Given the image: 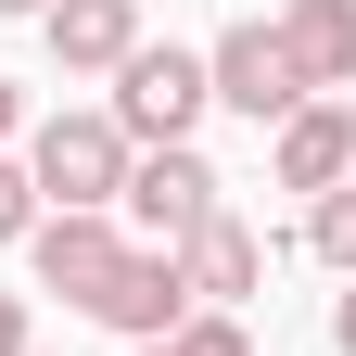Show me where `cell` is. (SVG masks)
I'll use <instances>...</instances> for the list:
<instances>
[{"instance_id": "1", "label": "cell", "mask_w": 356, "mask_h": 356, "mask_svg": "<svg viewBox=\"0 0 356 356\" xmlns=\"http://www.w3.org/2000/svg\"><path fill=\"white\" fill-rule=\"evenodd\" d=\"M26 191L51 204V216H115V191H127L115 115H51V127L26 140Z\"/></svg>"}, {"instance_id": "2", "label": "cell", "mask_w": 356, "mask_h": 356, "mask_svg": "<svg viewBox=\"0 0 356 356\" xmlns=\"http://www.w3.org/2000/svg\"><path fill=\"white\" fill-rule=\"evenodd\" d=\"M115 140L127 153H178V140H191V115H204V51H178V38H165V51H153V38H140V51H127L115 64Z\"/></svg>"}, {"instance_id": "3", "label": "cell", "mask_w": 356, "mask_h": 356, "mask_svg": "<svg viewBox=\"0 0 356 356\" xmlns=\"http://www.w3.org/2000/svg\"><path fill=\"white\" fill-rule=\"evenodd\" d=\"M115 204H127V229H140V254H178L204 216H229V204H216V165L191 140H178V153H127V191Z\"/></svg>"}, {"instance_id": "4", "label": "cell", "mask_w": 356, "mask_h": 356, "mask_svg": "<svg viewBox=\"0 0 356 356\" xmlns=\"http://www.w3.org/2000/svg\"><path fill=\"white\" fill-rule=\"evenodd\" d=\"M204 102H229V115H254V127H293L305 115V76H293V51H280V26H229L204 51Z\"/></svg>"}, {"instance_id": "5", "label": "cell", "mask_w": 356, "mask_h": 356, "mask_svg": "<svg viewBox=\"0 0 356 356\" xmlns=\"http://www.w3.org/2000/svg\"><path fill=\"white\" fill-rule=\"evenodd\" d=\"M26 267H38V293L102 305V280L127 267V229H115V216H38V229H26Z\"/></svg>"}, {"instance_id": "6", "label": "cell", "mask_w": 356, "mask_h": 356, "mask_svg": "<svg viewBox=\"0 0 356 356\" xmlns=\"http://www.w3.org/2000/svg\"><path fill=\"white\" fill-rule=\"evenodd\" d=\"M102 331H127V343H178V318H191V280H178V254H140L127 242V267L102 280V305H89Z\"/></svg>"}, {"instance_id": "7", "label": "cell", "mask_w": 356, "mask_h": 356, "mask_svg": "<svg viewBox=\"0 0 356 356\" xmlns=\"http://www.w3.org/2000/svg\"><path fill=\"white\" fill-rule=\"evenodd\" d=\"M178 280H191V305H216V318H242V293L267 280V242L242 229V216H204V229L178 242Z\"/></svg>"}, {"instance_id": "8", "label": "cell", "mask_w": 356, "mask_h": 356, "mask_svg": "<svg viewBox=\"0 0 356 356\" xmlns=\"http://www.w3.org/2000/svg\"><path fill=\"white\" fill-rule=\"evenodd\" d=\"M38 26H51V64L64 76H115L127 51H140V0H51Z\"/></svg>"}, {"instance_id": "9", "label": "cell", "mask_w": 356, "mask_h": 356, "mask_svg": "<svg viewBox=\"0 0 356 356\" xmlns=\"http://www.w3.org/2000/svg\"><path fill=\"white\" fill-rule=\"evenodd\" d=\"M343 178H356V115H343V102H305V115L280 127V191L318 204V191H343Z\"/></svg>"}, {"instance_id": "10", "label": "cell", "mask_w": 356, "mask_h": 356, "mask_svg": "<svg viewBox=\"0 0 356 356\" xmlns=\"http://www.w3.org/2000/svg\"><path fill=\"white\" fill-rule=\"evenodd\" d=\"M280 51H293V76H305V102L343 89V76H356V0H293V13H280Z\"/></svg>"}, {"instance_id": "11", "label": "cell", "mask_w": 356, "mask_h": 356, "mask_svg": "<svg viewBox=\"0 0 356 356\" xmlns=\"http://www.w3.org/2000/svg\"><path fill=\"white\" fill-rule=\"evenodd\" d=\"M305 242H318V267H343V280H356V178L305 204Z\"/></svg>"}, {"instance_id": "12", "label": "cell", "mask_w": 356, "mask_h": 356, "mask_svg": "<svg viewBox=\"0 0 356 356\" xmlns=\"http://www.w3.org/2000/svg\"><path fill=\"white\" fill-rule=\"evenodd\" d=\"M165 356H254V331L242 318H216V305H191V318H178V343Z\"/></svg>"}, {"instance_id": "13", "label": "cell", "mask_w": 356, "mask_h": 356, "mask_svg": "<svg viewBox=\"0 0 356 356\" xmlns=\"http://www.w3.org/2000/svg\"><path fill=\"white\" fill-rule=\"evenodd\" d=\"M26 229H38V191H26V165L0 153V242H26Z\"/></svg>"}, {"instance_id": "14", "label": "cell", "mask_w": 356, "mask_h": 356, "mask_svg": "<svg viewBox=\"0 0 356 356\" xmlns=\"http://www.w3.org/2000/svg\"><path fill=\"white\" fill-rule=\"evenodd\" d=\"M0 356H38L26 343V293H0Z\"/></svg>"}, {"instance_id": "15", "label": "cell", "mask_w": 356, "mask_h": 356, "mask_svg": "<svg viewBox=\"0 0 356 356\" xmlns=\"http://www.w3.org/2000/svg\"><path fill=\"white\" fill-rule=\"evenodd\" d=\"M331 343H343V356H356V280H343V305H331Z\"/></svg>"}, {"instance_id": "16", "label": "cell", "mask_w": 356, "mask_h": 356, "mask_svg": "<svg viewBox=\"0 0 356 356\" xmlns=\"http://www.w3.org/2000/svg\"><path fill=\"white\" fill-rule=\"evenodd\" d=\"M0 140H13V76H0Z\"/></svg>"}, {"instance_id": "17", "label": "cell", "mask_w": 356, "mask_h": 356, "mask_svg": "<svg viewBox=\"0 0 356 356\" xmlns=\"http://www.w3.org/2000/svg\"><path fill=\"white\" fill-rule=\"evenodd\" d=\"M0 13H51V0H0Z\"/></svg>"}, {"instance_id": "18", "label": "cell", "mask_w": 356, "mask_h": 356, "mask_svg": "<svg viewBox=\"0 0 356 356\" xmlns=\"http://www.w3.org/2000/svg\"><path fill=\"white\" fill-rule=\"evenodd\" d=\"M127 356H165V343H127Z\"/></svg>"}]
</instances>
